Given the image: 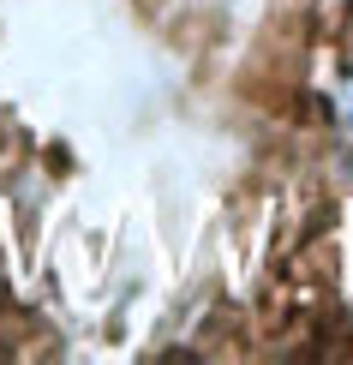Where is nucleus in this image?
<instances>
[{"mask_svg":"<svg viewBox=\"0 0 353 365\" xmlns=\"http://www.w3.org/2000/svg\"><path fill=\"white\" fill-rule=\"evenodd\" d=\"M342 132H347V144H353V84L342 90Z\"/></svg>","mask_w":353,"mask_h":365,"instance_id":"obj_1","label":"nucleus"}]
</instances>
